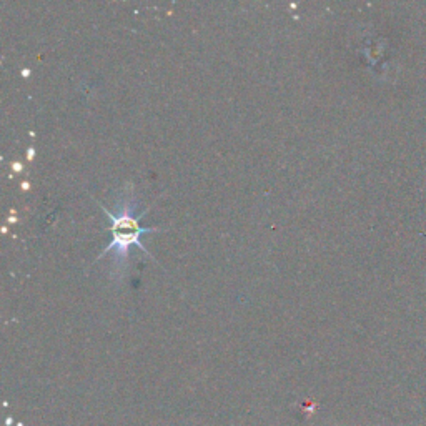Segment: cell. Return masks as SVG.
Instances as JSON below:
<instances>
[{
  "instance_id": "cell-3",
  "label": "cell",
  "mask_w": 426,
  "mask_h": 426,
  "mask_svg": "<svg viewBox=\"0 0 426 426\" xmlns=\"http://www.w3.org/2000/svg\"><path fill=\"white\" fill-rule=\"evenodd\" d=\"M12 167H14L15 170H22V165L20 163H15V165H12Z\"/></svg>"
},
{
  "instance_id": "cell-2",
  "label": "cell",
  "mask_w": 426,
  "mask_h": 426,
  "mask_svg": "<svg viewBox=\"0 0 426 426\" xmlns=\"http://www.w3.org/2000/svg\"><path fill=\"white\" fill-rule=\"evenodd\" d=\"M34 153H35V150H34V148H30V150H29V158L34 157Z\"/></svg>"
},
{
  "instance_id": "cell-1",
  "label": "cell",
  "mask_w": 426,
  "mask_h": 426,
  "mask_svg": "<svg viewBox=\"0 0 426 426\" xmlns=\"http://www.w3.org/2000/svg\"><path fill=\"white\" fill-rule=\"evenodd\" d=\"M95 203H99V206L102 208V211L105 213L107 218H110L112 222V242L107 245L105 248L102 250V253L95 258V262H99L100 258H103L107 253H110L113 250V260H115V267L122 268V265H124L128 260V248L132 247V245H137V247L144 251V253L153 260L155 263H158L155 258L152 256L150 251L147 250V247L144 243L140 242V236L145 235V233H153V231H162L160 228H147V227H141L140 225V218L145 215L147 211H141V213H135V203H133V197L128 195L124 197L120 203H117V210L112 211L108 210L105 205H102L99 200L93 198Z\"/></svg>"
}]
</instances>
